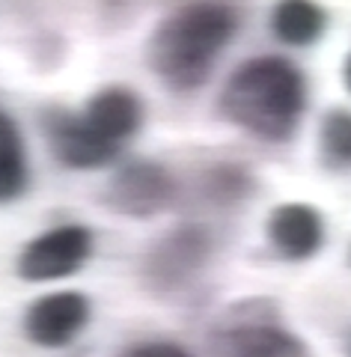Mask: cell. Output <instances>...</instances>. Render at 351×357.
<instances>
[{
    "label": "cell",
    "instance_id": "cell-1",
    "mask_svg": "<svg viewBox=\"0 0 351 357\" xmlns=\"http://www.w3.org/2000/svg\"><path fill=\"white\" fill-rule=\"evenodd\" d=\"M239 30V15L223 0H191L173 9L149 39V66L161 81L188 93L206 84L221 51Z\"/></svg>",
    "mask_w": 351,
    "mask_h": 357
},
{
    "label": "cell",
    "instance_id": "cell-2",
    "mask_svg": "<svg viewBox=\"0 0 351 357\" xmlns=\"http://www.w3.org/2000/svg\"><path fill=\"white\" fill-rule=\"evenodd\" d=\"M307 107V81L283 57H253L239 66L221 93V110L232 126L262 140H289Z\"/></svg>",
    "mask_w": 351,
    "mask_h": 357
},
{
    "label": "cell",
    "instance_id": "cell-3",
    "mask_svg": "<svg viewBox=\"0 0 351 357\" xmlns=\"http://www.w3.org/2000/svg\"><path fill=\"white\" fill-rule=\"evenodd\" d=\"M211 349L218 357H310L304 340L280 325L277 310L256 298L232 307L214 328Z\"/></svg>",
    "mask_w": 351,
    "mask_h": 357
},
{
    "label": "cell",
    "instance_id": "cell-4",
    "mask_svg": "<svg viewBox=\"0 0 351 357\" xmlns=\"http://www.w3.org/2000/svg\"><path fill=\"white\" fill-rule=\"evenodd\" d=\"M93 253V232L81 223H63L33 238L18 256V277L30 283H51L81 271Z\"/></svg>",
    "mask_w": 351,
    "mask_h": 357
},
{
    "label": "cell",
    "instance_id": "cell-5",
    "mask_svg": "<svg viewBox=\"0 0 351 357\" xmlns=\"http://www.w3.org/2000/svg\"><path fill=\"white\" fill-rule=\"evenodd\" d=\"M209 236L197 227H179L173 232L149 248L143 262V271L149 283L161 292H173V289L185 286L209 259Z\"/></svg>",
    "mask_w": 351,
    "mask_h": 357
},
{
    "label": "cell",
    "instance_id": "cell-6",
    "mask_svg": "<svg viewBox=\"0 0 351 357\" xmlns=\"http://www.w3.org/2000/svg\"><path fill=\"white\" fill-rule=\"evenodd\" d=\"M176 197V185L164 167L152 161H131L110 178L107 206L128 218H152L164 211Z\"/></svg>",
    "mask_w": 351,
    "mask_h": 357
},
{
    "label": "cell",
    "instance_id": "cell-7",
    "mask_svg": "<svg viewBox=\"0 0 351 357\" xmlns=\"http://www.w3.org/2000/svg\"><path fill=\"white\" fill-rule=\"evenodd\" d=\"M89 321V301L81 292H51L27 307L24 333L33 345L63 349Z\"/></svg>",
    "mask_w": 351,
    "mask_h": 357
},
{
    "label": "cell",
    "instance_id": "cell-8",
    "mask_svg": "<svg viewBox=\"0 0 351 357\" xmlns=\"http://www.w3.org/2000/svg\"><path fill=\"white\" fill-rule=\"evenodd\" d=\"M45 134H48L54 158L63 167H72V170H98L119 155V146L101 140L81 114L51 110L45 116Z\"/></svg>",
    "mask_w": 351,
    "mask_h": 357
},
{
    "label": "cell",
    "instance_id": "cell-9",
    "mask_svg": "<svg viewBox=\"0 0 351 357\" xmlns=\"http://www.w3.org/2000/svg\"><path fill=\"white\" fill-rule=\"evenodd\" d=\"M268 238L283 259L304 262L324 244L322 215L307 203H283L268 218Z\"/></svg>",
    "mask_w": 351,
    "mask_h": 357
},
{
    "label": "cell",
    "instance_id": "cell-10",
    "mask_svg": "<svg viewBox=\"0 0 351 357\" xmlns=\"http://www.w3.org/2000/svg\"><path fill=\"white\" fill-rule=\"evenodd\" d=\"M81 116L101 140L122 146L143 126V102L126 86H105L87 102Z\"/></svg>",
    "mask_w": 351,
    "mask_h": 357
},
{
    "label": "cell",
    "instance_id": "cell-11",
    "mask_svg": "<svg viewBox=\"0 0 351 357\" xmlns=\"http://www.w3.org/2000/svg\"><path fill=\"white\" fill-rule=\"evenodd\" d=\"M327 27V13L315 0H280L271 13V30L280 42L292 48L319 42Z\"/></svg>",
    "mask_w": 351,
    "mask_h": 357
},
{
    "label": "cell",
    "instance_id": "cell-12",
    "mask_svg": "<svg viewBox=\"0 0 351 357\" xmlns=\"http://www.w3.org/2000/svg\"><path fill=\"white\" fill-rule=\"evenodd\" d=\"M27 188V155L13 116L0 110V203H13Z\"/></svg>",
    "mask_w": 351,
    "mask_h": 357
},
{
    "label": "cell",
    "instance_id": "cell-13",
    "mask_svg": "<svg viewBox=\"0 0 351 357\" xmlns=\"http://www.w3.org/2000/svg\"><path fill=\"white\" fill-rule=\"evenodd\" d=\"M319 149L327 167L334 170H351V110L336 107L324 116Z\"/></svg>",
    "mask_w": 351,
    "mask_h": 357
},
{
    "label": "cell",
    "instance_id": "cell-14",
    "mask_svg": "<svg viewBox=\"0 0 351 357\" xmlns=\"http://www.w3.org/2000/svg\"><path fill=\"white\" fill-rule=\"evenodd\" d=\"M206 185H209V194L230 203V199H241L247 194L251 178H247L241 170H235V167H221V170H211Z\"/></svg>",
    "mask_w": 351,
    "mask_h": 357
},
{
    "label": "cell",
    "instance_id": "cell-15",
    "mask_svg": "<svg viewBox=\"0 0 351 357\" xmlns=\"http://www.w3.org/2000/svg\"><path fill=\"white\" fill-rule=\"evenodd\" d=\"M119 357H194V354L185 351L176 342H137L122 351Z\"/></svg>",
    "mask_w": 351,
    "mask_h": 357
},
{
    "label": "cell",
    "instance_id": "cell-16",
    "mask_svg": "<svg viewBox=\"0 0 351 357\" xmlns=\"http://www.w3.org/2000/svg\"><path fill=\"white\" fill-rule=\"evenodd\" d=\"M343 75H345V86H348V93H351V54H348V60H345Z\"/></svg>",
    "mask_w": 351,
    "mask_h": 357
},
{
    "label": "cell",
    "instance_id": "cell-17",
    "mask_svg": "<svg viewBox=\"0 0 351 357\" xmlns=\"http://www.w3.org/2000/svg\"><path fill=\"white\" fill-rule=\"evenodd\" d=\"M348 357H351V340H348Z\"/></svg>",
    "mask_w": 351,
    "mask_h": 357
}]
</instances>
